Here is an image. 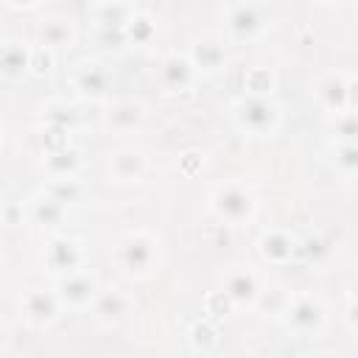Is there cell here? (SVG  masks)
Instances as JSON below:
<instances>
[{
  "label": "cell",
  "mask_w": 358,
  "mask_h": 358,
  "mask_svg": "<svg viewBox=\"0 0 358 358\" xmlns=\"http://www.w3.org/2000/svg\"><path fill=\"white\" fill-rule=\"evenodd\" d=\"M148 157L137 145H120L106 154V179L117 187L140 185L148 176Z\"/></svg>",
  "instance_id": "cell-10"
},
{
  "label": "cell",
  "mask_w": 358,
  "mask_h": 358,
  "mask_svg": "<svg viewBox=\"0 0 358 358\" xmlns=\"http://www.w3.org/2000/svg\"><path fill=\"white\" fill-rule=\"evenodd\" d=\"M347 296H350V299H358V274L350 277V282H347Z\"/></svg>",
  "instance_id": "cell-38"
},
{
  "label": "cell",
  "mask_w": 358,
  "mask_h": 358,
  "mask_svg": "<svg viewBox=\"0 0 358 358\" xmlns=\"http://www.w3.org/2000/svg\"><path fill=\"white\" fill-rule=\"evenodd\" d=\"M42 190H48L53 199H59L67 207L76 204V201H81V196H84V185H81L78 176H67V179H50L48 176V182L42 185Z\"/></svg>",
  "instance_id": "cell-26"
},
{
  "label": "cell",
  "mask_w": 358,
  "mask_h": 358,
  "mask_svg": "<svg viewBox=\"0 0 358 358\" xmlns=\"http://www.w3.org/2000/svg\"><path fill=\"white\" fill-rule=\"evenodd\" d=\"M90 3H112V0H90Z\"/></svg>",
  "instance_id": "cell-39"
},
{
  "label": "cell",
  "mask_w": 358,
  "mask_h": 358,
  "mask_svg": "<svg viewBox=\"0 0 358 358\" xmlns=\"http://www.w3.org/2000/svg\"><path fill=\"white\" fill-rule=\"evenodd\" d=\"M319 3H341V0H319Z\"/></svg>",
  "instance_id": "cell-40"
},
{
  "label": "cell",
  "mask_w": 358,
  "mask_h": 358,
  "mask_svg": "<svg viewBox=\"0 0 358 358\" xmlns=\"http://www.w3.org/2000/svg\"><path fill=\"white\" fill-rule=\"evenodd\" d=\"M344 322H347V327L358 336V299H350V302H347V308H344Z\"/></svg>",
  "instance_id": "cell-35"
},
{
  "label": "cell",
  "mask_w": 358,
  "mask_h": 358,
  "mask_svg": "<svg viewBox=\"0 0 358 358\" xmlns=\"http://www.w3.org/2000/svg\"><path fill=\"white\" fill-rule=\"evenodd\" d=\"M148 120V106L140 98H117V101H106L103 112H101V123L109 134L126 137V134H137Z\"/></svg>",
  "instance_id": "cell-12"
},
{
  "label": "cell",
  "mask_w": 358,
  "mask_h": 358,
  "mask_svg": "<svg viewBox=\"0 0 358 358\" xmlns=\"http://www.w3.org/2000/svg\"><path fill=\"white\" fill-rule=\"evenodd\" d=\"M22 218H25L22 204L6 201V207H3V224H6V227H17V224H22Z\"/></svg>",
  "instance_id": "cell-34"
},
{
  "label": "cell",
  "mask_w": 358,
  "mask_h": 358,
  "mask_svg": "<svg viewBox=\"0 0 358 358\" xmlns=\"http://www.w3.org/2000/svg\"><path fill=\"white\" fill-rule=\"evenodd\" d=\"M8 8H17V11H31V8H36L42 0H3Z\"/></svg>",
  "instance_id": "cell-36"
},
{
  "label": "cell",
  "mask_w": 358,
  "mask_h": 358,
  "mask_svg": "<svg viewBox=\"0 0 358 358\" xmlns=\"http://www.w3.org/2000/svg\"><path fill=\"white\" fill-rule=\"evenodd\" d=\"M221 291L232 299L235 308H255L263 291V280L252 266H229L221 277Z\"/></svg>",
  "instance_id": "cell-14"
},
{
  "label": "cell",
  "mask_w": 358,
  "mask_h": 358,
  "mask_svg": "<svg viewBox=\"0 0 358 358\" xmlns=\"http://www.w3.org/2000/svg\"><path fill=\"white\" fill-rule=\"evenodd\" d=\"M36 45L48 48V50H64L76 45V22L67 14H48L39 25H36Z\"/></svg>",
  "instance_id": "cell-17"
},
{
  "label": "cell",
  "mask_w": 358,
  "mask_h": 358,
  "mask_svg": "<svg viewBox=\"0 0 358 358\" xmlns=\"http://www.w3.org/2000/svg\"><path fill=\"white\" fill-rule=\"evenodd\" d=\"M126 39L131 48H151L157 42V20L148 14V11H134V17L129 20L126 25Z\"/></svg>",
  "instance_id": "cell-23"
},
{
  "label": "cell",
  "mask_w": 358,
  "mask_h": 358,
  "mask_svg": "<svg viewBox=\"0 0 358 358\" xmlns=\"http://www.w3.org/2000/svg\"><path fill=\"white\" fill-rule=\"evenodd\" d=\"M350 109L358 112V76H350Z\"/></svg>",
  "instance_id": "cell-37"
},
{
  "label": "cell",
  "mask_w": 358,
  "mask_h": 358,
  "mask_svg": "<svg viewBox=\"0 0 358 358\" xmlns=\"http://www.w3.org/2000/svg\"><path fill=\"white\" fill-rule=\"evenodd\" d=\"M313 98H316L319 109L327 112L330 117L338 112H347L350 109V76H344L338 70L322 73L313 84Z\"/></svg>",
  "instance_id": "cell-15"
},
{
  "label": "cell",
  "mask_w": 358,
  "mask_h": 358,
  "mask_svg": "<svg viewBox=\"0 0 358 358\" xmlns=\"http://www.w3.org/2000/svg\"><path fill=\"white\" fill-rule=\"evenodd\" d=\"M112 263L131 280H145L162 266V241L148 229H129L112 243Z\"/></svg>",
  "instance_id": "cell-1"
},
{
  "label": "cell",
  "mask_w": 358,
  "mask_h": 358,
  "mask_svg": "<svg viewBox=\"0 0 358 358\" xmlns=\"http://www.w3.org/2000/svg\"><path fill=\"white\" fill-rule=\"evenodd\" d=\"M42 171L50 179L81 176V171H84V151L78 145H73V143H67L62 148H53V151H45L42 154Z\"/></svg>",
  "instance_id": "cell-19"
},
{
  "label": "cell",
  "mask_w": 358,
  "mask_h": 358,
  "mask_svg": "<svg viewBox=\"0 0 358 358\" xmlns=\"http://www.w3.org/2000/svg\"><path fill=\"white\" fill-rule=\"evenodd\" d=\"M42 120L76 131V129H78V120H81V112H78L73 103H67L64 98H56V101H48V103L42 106Z\"/></svg>",
  "instance_id": "cell-25"
},
{
  "label": "cell",
  "mask_w": 358,
  "mask_h": 358,
  "mask_svg": "<svg viewBox=\"0 0 358 358\" xmlns=\"http://www.w3.org/2000/svg\"><path fill=\"white\" fill-rule=\"evenodd\" d=\"M229 117H232L235 129L249 137H274L277 129L282 126V106L271 95L243 92L241 98L232 101Z\"/></svg>",
  "instance_id": "cell-3"
},
{
  "label": "cell",
  "mask_w": 358,
  "mask_h": 358,
  "mask_svg": "<svg viewBox=\"0 0 358 358\" xmlns=\"http://www.w3.org/2000/svg\"><path fill=\"white\" fill-rule=\"evenodd\" d=\"M137 313V299L134 294L123 291V288H101L90 305V316L98 327H123L126 322H131V316Z\"/></svg>",
  "instance_id": "cell-8"
},
{
  "label": "cell",
  "mask_w": 358,
  "mask_h": 358,
  "mask_svg": "<svg viewBox=\"0 0 358 358\" xmlns=\"http://www.w3.org/2000/svg\"><path fill=\"white\" fill-rule=\"evenodd\" d=\"M257 252H260V257H263L266 263L282 266V263H288V260L299 252V241H296V235H291L288 229L271 227V229H266V232L257 238Z\"/></svg>",
  "instance_id": "cell-18"
},
{
  "label": "cell",
  "mask_w": 358,
  "mask_h": 358,
  "mask_svg": "<svg viewBox=\"0 0 358 358\" xmlns=\"http://www.w3.org/2000/svg\"><path fill=\"white\" fill-rule=\"evenodd\" d=\"M201 73L193 64L190 53H165L157 62V84L165 95H185L199 84Z\"/></svg>",
  "instance_id": "cell-9"
},
{
  "label": "cell",
  "mask_w": 358,
  "mask_h": 358,
  "mask_svg": "<svg viewBox=\"0 0 358 358\" xmlns=\"http://www.w3.org/2000/svg\"><path fill=\"white\" fill-rule=\"evenodd\" d=\"M50 67H53V50L42 48V45H34V56H31V73L45 76V73H50Z\"/></svg>",
  "instance_id": "cell-33"
},
{
  "label": "cell",
  "mask_w": 358,
  "mask_h": 358,
  "mask_svg": "<svg viewBox=\"0 0 358 358\" xmlns=\"http://www.w3.org/2000/svg\"><path fill=\"white\" fill-rule=\"evenodd\" d=\"M90 28H92V39H95V45L103 48V50H120V48L129 45V39H126V28H95V25H90Z\"/></svg>",
  "instance_id": "cell-31"
},
{
  "label": "cell",
  "mask_w": 358,
  "mask_h": 358,
  "mask_svg": "<svg viewBox=\"0 0 358 358\" xmlns=\"http://www.w3.org/2000/svg\"><path fill=\"white\" fill-rule=\"evenodd\" d=\"M207 210L224 227H246L257 215V196L243 179H227L207 193Z\"/></svg>",
  "instance_id": "cell-2"
},
{
  "label": "cell",
  "mask_w": 358,
  "mask_h": 358,
  "mask_svg": "<svg viewBox=\"0 0 358 358\" xmlns=\"http://www.w3.org/2000/svg\"><path fill=\"white\" fill-rule=\"evenodd\" d=\"M291 291L282 288V285H263L257 302H255V310H260L263 316H271V319H282V313L288 310V302H291Z\"/></svg>",
  "instance_id": "cell-24"
},
{
  "label": "cell",
  "mask_w": 358,
  "mask_h": 358,
  "mask_svg": "<svg viewBox=\"0 0 358 358\" xmlns=\"http://www.w3.org/2000/svg\"><path fill=\"white\" fill-rule=\"evenodd\" d=\"M333 165L347 176H358V140L336 143L333 145Z\"/></svg>",
  "instance_id": "cell-27"
},
{
  "label": "cell",
  "mask_w": 358,
  "mask_h": 358,
  "mask_svg": "<svg viewBox=\"0 0 358 358\" xmlns=\"http://www.w3.org/2000/svg\"><path fill=\"white\" fill-rule=\"evenodd\" d=\"M274 73L268 67H252L243 73V92H252V95H271L274 92Z\"/></svg>",
  "instance_id": "cell-28"
},
{
  "label": "cell",
  "mask_w": 358,
  "mask_h": 358,
  "mask_svg": "<svg viewBox=\"0 0 358 358\" xmlns=\"http://www.w3.org/2000/svg\"><path fill=\"white\" fill-rule=\"evenodd\" d=\"M187 338H190V344H193L196 350H201V352H210V350L218 347V330H215L210 322H196V324L187 330Z\"/></svg>",
  "instance_id": "cell-30"
},
{
  "label": "cell",
  "mask_w": 358,
  "mask_h": 358,
  "mask_svg": "<svg viewBox=\"0 0 358 358\" xmlns=\"http://www.w3.org/2000/svg\"><path fill=\"white\" fill-rule=\"evenodd\" d=\"M288 333L296 338H319L327 327V305L313 291H299L291 296L288 310L280 319Z\"/></svg>",
  "instance_id": "cell-5"
},
{
  "label": "cell",
  "mask_w": 358,
  "mask_h": 358,
  "mask_svg": "<svg viewBox=\"0 0 358 358\" xmlns=\"http://www.w3.org/2000/svg\"><path fill=\"white\" fill-rule=\"evenodd\" d=\"M25 218L34 227L45 229V232H59L64 227V221H67V204H62L59 199H53L48 190H39V193H34L28 199Z\"/></svg>",
  "instance_id": "cell-16"
},
{
  "label": "cell",
  "mask_w": 358,
  "mask_h": 358,
  "mask_svg": "<svg viewBox=\"0 0 358 358\" xmlns=\"http://www.w3.org/2000/svg\"><path fill=\"white\" fill-rule=\"evenodd\" d=\"M73 92L81 101H92V103H103L109 101L112 92V70L98 62V59H81L73 64L70 76H67Z\"/></svg>",
  "instance_id": "cell-6"
},
{
  "label": "cell",
  "mask_w": 358,
  "mask_h": 358,
  "mask_svg": "<svg viewBox=\"0 0 358 358\" xmlns=\"http://www.w3.org/2000/svg\"><path fill=\"white\" fill-rule=\"evenodd\" d=\"M330 134L336 143L341 140H358V112L355 109H347V112H338L330 117Z\"/></svg>",
  "instance_id": "cell-29"
},
{
  "label": "cell",
  "mask_w": 358,
  "mask_h": 358,
  "mask_svg": "<svg viewBox=\"0 0 358 358\" xmlns=\"http://www.w3.org/2000/svg\"><path fill=\"white\" fill-rule=\"evenodd\" d=\"M137 6L131 0H112V3H92L90 6V25L95 28H126L134 17Z\"/></svg>",
  "instance_id": "cell-21"
},
{
  "label": "cell",
  "mask_w": 358,
  "mask_h": 358,
  "mask_svg": "<svg viewBox=\"0 0 358 358\" xmlns=\"http://www.w3.org/2000/svg\"><path fill=\"white\" fill-rule=\"evenodd\" d=\"M42 266L48 268V274L53 280L87 266V252L81 246V241L70 238V235H50L45 249H42Z\"/></svg>",
  "instance_id": "cell-11"
},
{
  "label": "cell",
  "mask_w": 358,
  "mask_h": 358,
  "mask_svg": "<svg viewBox=\"0 0 358 358\" xmlns=\"http://www.w3.org/2000/svg\"><path fill=\"white\" fill-rule=\"evenodd\" d=\"M221 31L224 39L232 45L255 42L268 31V14L255 0H235L221 14Z\"/></svg>",
  "instance_id": "cell-4"
},
{
  "label": "cell",
  "mask_w": 358,
  "mask_h": 358,
  "mask_svg": "<svg viewBox=\"0 0 358 358\" xmlns=\"http://www.w3.org/2000/svg\"><path fill=\"white\" fill-rule=\"evenodd\" d=\"M98 291H101L98 274L90 271V266H81V268H76V271H70V274H64V277L56 280V294H59L62 305L70 308V310L90 308Z\"/></svg>",
  "instance_id": "cell-13"
},
{
  "label": "cell",
  "mask_w": 358,
  "mask_h": 358,
  "mask_svg": "<svg viewBox=\"0 0 358 358\" xmlns=\"http://www.w3.org/2000/svg\"><path fill=\"white\" fill-rule=\"evenodd\" d=\"M31 56L34 48L25 45L22 39H6L0 48V64H3V76L6 78H20L22 73H31Z\"/></svg>",
  "instance_id": "cell-22"
},
{
  "label": "cell",
  "mask_w": 358,
  "mask_h": 358,
  "mask_svg": "<svg viewBox=\"0 0 358 358\" xmlns=\"http://www.w3.org/2000/svg\"><path fill=\"white\" fill-rule=\"evenodd\" d=\"M62 299L56 294V288H28L20 294L17 299V313L20 319L28 324V327H36V330H45V327H53L59 319H62Z\"/></svg>",
  "instance_id": "cell-7"
},
{
  "label": "cell",
  "mask_w": 358,
  "mask_h": 358,
  "mask_svg": "<svg viewBox=\"0 0 358 358\" xmlns=\"http://www.w3.org/2000/svg\"><path fill=\"white\" fill-rule=\"evenodd\" d=\"M70 129H62V126H53V123H45L39 129V143H42V154L45 151H53V148H62L70 143Z\"/></svg>",
  "instance_id": "cell-32"
},
{
  "label": "cell",
  "mask_w": 358,
  "mask_h": 358,
  "mask_svg": "<svg viewBox=\"0 0 358 358\" xmlns=\"http://www.w3.org/2000/svg\"><path fill=\"white\" fill-rule=\"evenodd\" d=\"M187 53L201 76L227 67V39L224 36H199Z\"/></svg>",
  "instance_id": "cell-20"
}]
</instances>
